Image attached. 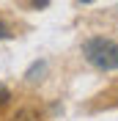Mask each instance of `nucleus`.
<instances>
[{
    "label": "nucleus",
    "instance_id": "f257e3e1",
    "mask_svg": "<svg viewBox=\"0 0 118 121\" xmlns=\"http://www.w3.org/2000/svg\"><path fill=\"white\" fill-rule=\"evenodd\" d=\"M82 55L93 69H102V72L118 69V41H113V39L93 36L88 41H82Z\"/></svg>",
    "mask_w": 118,
    "mask_h": 121
},
{
    "label": "nucleus",
    "instance_id": "f03ea898",
    "mask_svg": "<svg viewBox=\"0 0 118 121\" xmlns=\"http://www.w3.org/2000/svg\"><path fill=\"white\" fill-rule=\"evenodd\" d=\"M8 102H11V91H8V88H6V85L0 83V107H6V105H8Z\"/></svg>",
    "mask_w": 118,
    "mask_h": 121
},
{
    "label": "nucleus",
    "instance_id": "7ed1b4c3",
    "mask_svg": "<svg viewBox=\"0 0 118 121\" xmlns=\"http://www.w3.org/2000/svg\"><path fill=\"white\" fill-rule=\"evenodd\" d=\"M0 39H11V30H8V25L0 19Z\"/></svg>",
    "mask_w": 118,
    "mask_h": 121
},
{
    "label": "nucleus",
    "instance_id": "20e7f679",
    "mask_svg": "<svg viewBox=\"0 0 118 121\" xmlns=\"http://www.w3.org/2000/svg\"><path fill=\"white\" fill-rule=\"evenodd\" d=\"M50 0H33V6H47Z\"/></svg>",
    "mask_w": 118,
    "mask_h": 121
},
{
    "label": "nucleus",
    "instance_id": "39448f33",
    "mask_svg": "<svg viewBox=\"0 0 118 121\" xmlns=\"http://www.w3.org/2000/svg\"><path fill=\"white\" fill-rule=\"evenodd\" d=\"M80 3H85V6H88V3H96V0H80Z\"/></svg>",
    "mask_w": 118,
    "mask_h": 121
}]
</instances>
